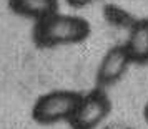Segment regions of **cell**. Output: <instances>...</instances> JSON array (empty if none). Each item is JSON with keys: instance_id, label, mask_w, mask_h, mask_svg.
I'll return each instance as SVG.
<instances>
[{"instance_id": "cell-1", "label": "cell", "mask_w": 148, "mask_h": 129, "mask_svg": "<svg viewBox=\"0 0 148 129\" xmlns=\"http://www.w3.org/2000/svg\"><path fill=\"white\" fill-rule=\"evenodd\" d=\"M92 33V25L83 17L53 14L35 22L32 40L37 48H57L85 41Z\"/></svg>"}, {"instance_id": "cell-2", "label": "cell", "mask_w": 148, "mask_h": 129, "mask_svg": "<svg viewBox=\"0 0 148 129\" xmlns=\"http://www.w3.org/2000/svg\"><path fill=\"white\" fill-rule=\"evenodd\" d=\"M82 99V93L72 89H53L38 96L32 106V119L40 126L70 121Z\"/></svg>"}, {"instance_id": "cell-3", "label": "cell", "mask_w": 148, "mask_h": 129, "mask_svg": "<svg viewBox=\"0 0 148 129\" xmlns=\"http://www.w3.org/2000/svg\"><path fill=\"white\" fill-rule=\"evenodd\" d=\"M112 111V101L103 88L95 86L82 95V99L70 118V129H97Z\"/></svg>"}, {"instance_id": "cell-4", "label": "cell", "mask_w": 148, "mask_h": 129, "mask_svg": "<svg viewBox=\"0 0 148 129\" xmlns=\"http://www.w3.org/2000/svg\"><path fill=\"white\" fill-rule=\"evenodd\" d=\"M132 63L133 61H132L123 43L112 47L98 63L97 75H95L97 86L103 89L108 86H113L115 83H118L123 78V75L127 73V70L130 68Z\"/></svg>"}, {"instance_id": "cell-5", "label": "cell", "mask_w": 148, "mask_h": 129, "mask_svg": "<svg viewBox=\"0 0 148 129\" xmlns=\"http://www.w3.org/2000/svg\"><path fill=\"white\" fill-rule=\"evenodd\" d=\"M123 45L133 63L148 65V18H136L130 25Z\"/></svg>"}, {"instance_id": "cell-6", "label": "cell", "mask_w": 148, "mask_h": 129, "mask_svg": "<svg viewBox=\"0 0 148 129\" xmlns=\"http://www.w3.org/2000/svg\"><path fill=\"white\" fill-rule=\"evenodd\" d=\"M8 8L15 15L38 22L58 12V0H8Z\"/></svg>"}, {"instance_id": "cell-7", "label": "cell", "mask_w": 148, "mask_h": 129, "mask_svg": "<svg viewBox=\"0 0 148 129\" xmlns=\"http://www.w3.org/2000/svg\"><path fill=\"white\" fill-rule=\"evenodd\" d=\"M105 17H107V20L112 25H115V27H123V28H127V30L136 20L130 14H127L123 8L116 7V5H107L105 7Z\"/></svg>"}, {"instance_id": "cell-8", "label": "cell", "mask_w": 148, "mask_h": 129, "mask_svg": "<svg viewBox=\"0 0 148 129\" xmlns=\"http://www.w3.org/2000/svg\"><path fill=\"white\" fill-rule=\"evenodd\" d=\"M68 5H72L75 8H82V7H87L90 3H93L95 0H65Z\"/></svg>"}, {"instance_id": "cell-9", "label": "cell", "mask_w": 148, "mask_h": 129, "mask_svg": "<svg viewBox=\"0 0 148 129\" xmlns=\"http://www.w3.org/2000/svg\"><path fill=\"white\" fill-rule=\"evenodd\" d=\"M143 118H145V121L148 122V101L145 103V108H143Z\"/></svg>"}, {"instance_id": "cell-10", "label": "cell", "mask_w": 148, "mask_h": 129, "mask_svg": "<svg viewBox=\"0 0 148 129\" xmlns=\"http://www.w3.org/2000/svg\"><path fill=\"white\" fill-rule=\"evenodd\" d=\"M127 129H132V128H127Z\"/></svg>"}]
</instances>
